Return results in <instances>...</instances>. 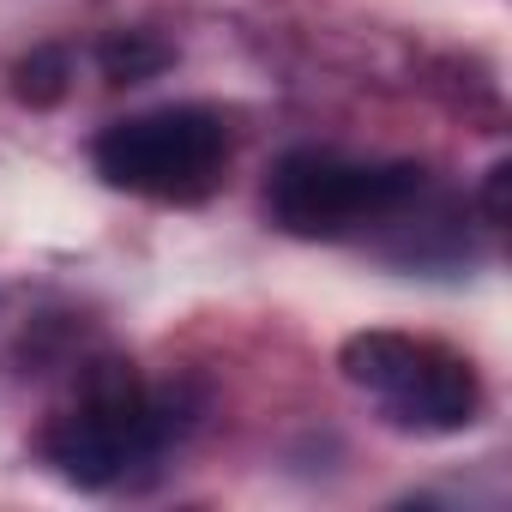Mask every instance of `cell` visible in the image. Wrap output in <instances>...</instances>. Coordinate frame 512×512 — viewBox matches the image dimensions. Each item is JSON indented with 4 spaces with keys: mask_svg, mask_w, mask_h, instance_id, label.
<instances>
[{
    "mask_svg": "<svg viewBox=\"0 0 512 512\" xmlns=\"http://www.w3.org/2000/svg\"><path fill=\"white\" fill-rule=\"evenodd\" d=\"M193 416H199V404L187 398V386L145 392L127 362H97L79 410H67L43 428V458L79 488H109L133 464H145L169 440H181L193 428Z\"/></svg>",
    "mask_w": 512,
    "mask_h": 512,
    "instance_id": "6da1fadb",
    "label": "cell"
},
{
    "mask_svg": "<svg viewBox=\"0 0 512 512\" xmlns=\"http://www.w3.org/2000/svg\"><path fill=\"white\" fill-rule=\"evenodd\" d=\"M91 163L121 193L187 205V199H205L223 181L229 127H223V115H211L199 103L145 109V115H127V121L103 127L97 145H91Z\"/></svg>",
    "mask_w": 512,
    "mask_h": 512,
    "instance_id": "7a4b0ae2",
    "label": "cell"
},
{
    "mask_svg": "<svg viewBox=\"0 0 512 512\" xmlns=\"http://www.w3.org/2000/svg\"><path fill=\"white\" fill-rule=\"evenodd\" d=\"M416 193H422L416 163H350L338 151H290L272 169L266 205L290 235L338 241L362 223L398 217Z\"/></svg>",
    "mask_w": 512,
    "mask_h": 512,
    "instance_id": "3957f363",
    "label": "cell"
},
{
    "mask_svg": "<svg viewBox=\"0 0 512 512\" xmlns=\"http://www.w3.org/2000/svg\"><path fill=\"white\" fill-rule=\"evenodd\" d=\"M344 374H350V386L374 392L398 428H416V434L470 428L482 410L476 368L464 356H452L446 344H428V338L356 332L344 344Z\"/></svg>",
    "mask_w": 512,
    "mask_h": 512,
    "instance_id": "277c9868",
    "label": "cell"
},
{
    "mask_svg": "<svg viewBox=\"0 0 512 512\" xmlns=\"http://www.w3.org/2000/svg\"><path fill=\"white\" fill-rule=\"evenodd\" d=\"M169 61H175V55H169V43H163V37H151V31H115V37H103V43H97V67H103V79H109V85L157 79Z\"/></svg>",
    "mask_w": 512,
    "mask_h": 512,
    "instance_id": "5b68a950",
    "label": "cell"
},
{
    "mask_svg": "<svg viewBox=\"0 0 512 512\" xmlns=\"http://www.w3.org/2000/svg\"><path fill=\"white\" fill-rule=\"evenodd\" d=\"M67 55L61 49H31L19 67H13V97L19 103H31V109H49V103H61L67 97Z\"/></svg>",
    "mask_w": 512,
    "mask_h": 512,
    "instance_id": "8992f818",
    "label": "cell"
},
{
    "mask_svg": "<svg viewBox=\"0 0 512 512\" xmlns=\"http://www.w3.org/2000/svg\"><path fill=\"white\" fill-rule=\"evenodd\" d=\"M506 193H512V169H506V163H494V169H488V187H482V211H488V223H494V229L506 223Z\"/></svg>",
    "mask_w": 512,
    "mask_h": 512,
    "instance_id": "52a82bcc",
    "label": "cell"
}]
</instances>
